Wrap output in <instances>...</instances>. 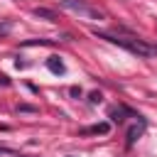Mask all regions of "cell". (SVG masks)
Here are the masks:
<instances>
[{
    "instance_id": "1",
    "label": "cell",
    "mask_w": 157,
    "mask_h": 157,
    "mask_svg": "<svg viewBox=\"0 0 157 157\" xmlns=\"http://www.w3.org/2000/svg\"><path fill=\"white\" fill-rule=\"evenodd\" d=\"M93 34L101 37V39H108L110 44H118V47H123V49H128V52H132V54H137V56H150V54L157 52L155 47L145 44V42L137 39V37H123V34H110V32H98V29H93Z\"/></svg>"
},
{
    "instance_id": "2",
    "label": "cell",
    "mask_w": 157,
    "mask_h": 157,
    "mask_svg": "<svg viewBox=\"0 0 157 157\" xmlns=\"http://www.w3.org/2000/svg\"><path fill=\"white\" fill-rule=\"evenodd\" d=\"M59 5L66 7V10H71V12H76V15H83V17H88V20H103V12H101L98 7L86 5L83 0H59Z\"/></svg>"
},
{
    "instance_id": "3",
    "label": "cell",
    "mask_w": 157,
    "mask_h": 157,
    "mask_svg": "<svg viewBox=\"0 0 157 157\" xmlns=\"http://www.w3.org/2000/svg\"><path fill=\"white\" fill-rule=\"evenodd\" d=\"M47 69H49L52 74H64V71H66V66H64V61H61L59 56H49V59H47Z\"/></svg>"
},
{
    "instance_id": "4",
    "label": "cell",
    "mask_w": 157,
    "mask_h": 157,
    "mask_svg": "<svg viewBox=\"0 0 157 157\" xmlns=\"http://www.w3.org/2000/svg\"><path fill=\"white\" fill-rule=\"evenodd\" d=\"M108 130H110V125H108V123H101V125H91V128H86V130H83V135H98V132H101V135H105Z\"/></svg>"
},
{
    "instance_id": "5",
    "label": "cell",
    "mask_w": 157,
    "mask_h": 157,
    "mask_svg": "<svg viewBox=\"0 0 157 157\" xmlns=\"http://www.w3.org/2000/svg\"><path fill=\"white\" fill-rule=\"evenodd\" d=\"M34 15L37 17H44V20H49V22H56L59 17L52 12V10H47V7H34Z\"/></svg>"
},
{
    "instance_id": "6",
    "label": "cell",
    "mask_w": 157,
    "mask_h": 157,
    "mask_svg": "<svg viewBox=\"0 0 157 157\" xmlns=\"http://www.w3.org/2000/svg\"><path fill=\"white\" fill-rule=\"evenodd\" d=\"M137 135H140V128H130V132H128V145H132Z\"/></svg>"
},
{
    "instance_id": "7",
    "label": "cell",
    "mask_w": 157,
    "mask_h": 157,
    "mask_svg": "<svg viewBox=\"0 0 157 157\" xmlns=\"http://www.w3.org/2000/svg\"><path fill=\"white\" fill-rule=\"evenodd\" d=\"M101 98H103V96H101V93H98V91H93V93H91V98H88V101H91V103H101Z\"/></svg>"
},
{
    "instance_id": "8",
    "label": "cell",
    "mask_w": 157,
    "mask_h": 157,
    "mask_svg": "<svg viewBox=\"0 0 157 157\" xmlns=\"http://www.w3.org/2000/svg\"><path fill=\"white\" fill-rule=\"evenodd\" d=\"M69 93H71V96H74V98H78V96H81V88H76V86H74V88H71V91H69Z\"/></svg>"
},
{
    "instance_id": "9",
    "label": "cell",
    "mask_w": 157,
    "mask_h": 157,
    "mask_svg": "<svg viewBox=\"0 0 157 157\" xmlns=\"http://www.w3.org/2000/svg\"><path fill=\"white\" fill-rule=\"evenodd\" d=\"M0 83H2V86H7V83H10V81H7V76H0Z\"/></svg>"
}]
</instances>
